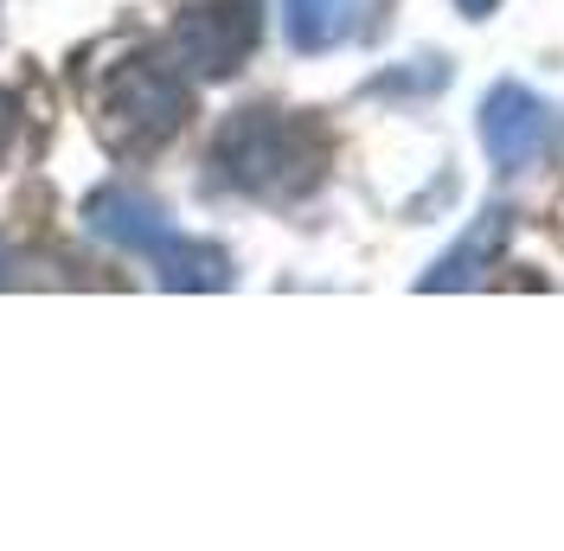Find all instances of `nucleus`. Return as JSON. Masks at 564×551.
<instances>
[{"label": "nucleus", "mask_w": 564, "mask_h": 551, "mask_svg": "<svg viewBox=\"0 0 564 551\" xmlns=\"http://www.w3.org/2000/svg\"><path fill=\"white\" fill-rule=\"evenodd\" d=\"M507 238H513V212L488 206L481 218H468V231L456 238V250H443V257H436V270L423 276L417 289L443 295V289H468V282H481V276H488V263L507 250Z\"/></svg>", "instance_id": "obj_6"}, {"label": "nucleus", "mask_w": 564, "mask_h": 551, "mask_svg": "<svg viewBox=\"0 0 564 551\" xmlns=\"http://www.w3.org/2000/svg\"><path fill=\"white\" fill-rule=\"evenodd\" d=\"M84 225L104 244L129 250V257H148L167 289H225L231 282V257L206 238H180L174 218L161 199H148L135 186H104L84 199Z\"/></svg>", "instance_id": "obj_2"}, {"label": "nucleus", "mask_w": 564, "mask_h": 551, "mask_svg": "<svg viewBox=\"0 0 564 551\" xmlns=\"http://www.w3.org/2000/svg\"><path fill=\"white\" fill-rule=\"evenodd\" d=\"M321 168H327V136L308 116H282V109H238L212 141L218 186L245 199H270V206L315 193Z\"/></svg>", "instance_id": "obj_1"}, {"label": "nucleus", "mask_w": 564, "mask_h": 551, "mask_svg": "<svg viewBox=\"0 0 564 551\" xmlns=\"http://www.w3.org/2000/svg\"><path fill=\"white\" fill-rule=\"evenodd\" d=\"M481 148L500 173L539 168L558 148V109L527 84H494L481 97Z\"/></svg>", "instance_id": "obj_5"}, {"label": "nucleus", "mask_w": 564, "mask_h": 551, "mask_svg": "<svg viewBox=\"0 0 564 551\" xmlns=\"http://www.w3.org/2000/svg\"><path fill=\"white\" fill-rule=\"evenodd\" d=\"M193 116V90L174 65L154 58H129L104 77L97 90V136L109 154H154L186 129Z\"/></svg>", "instance_id": "obj_3"}, {"label": "nucleus", "mask_w": 564, "mask_h": 551, "mask_svg": "<svg viewBox=\"0 0 564 551\" xmlns=\"http://www.w3.org/2000/svg\"><path fill=\"white\" fill-rule=\"evenodd\" d=\"M456 7H462V13H468V20H488V13H494V7H500V0H456Z\"/></svg>", "instance_id": "obj_9"}, {"label": "nucleus", "mask_w": 564, "mask_h": 551, "mask_svg": "<svg viewBox=\"0 0 564 551\" xmlns=\"http://www.w3.org/2000/svg\"><path fill=\"white\" fill-rule=\"evenodd\" d=\"M263 39V7L257 0H199L174 26V58L193 77H231Z\"/></svg>", "instance_id": "obj_4"}, {"label": "nucleus", "mask_w": 564, "mask_h": 551, "mask_svg": "<svg viewBox=\"0 0 564 551\" xmlns=\"http://www.w3.org/2000/svg\"><path fill=\"white\" fill-rule=\"evenodd\" d=\"M0 282H7V257H0Z\"/></svg>", "instance_id": "obj_10"}, {"label": "nucleus", "mask_w": 564, "mask_h": 551, "mask_svg": "<svg viewBox=\"0 0 564 551\" xmlns=\"http://www.w3.org/2000/svg\"><path fill=\"white\" fill-rule=\"evenodd\" d=\"M359 0H282V26H289V45L295 52H334L347 45L366 20Z\"/></svg>", "instance_id": "obj_7"}, {"label": "nucleus", "mask_w": 564, "mask_h": 551, "mask_svg": "<svg viewBox=\"0 0 564 551\" xmlns=\"http://www.w3.org/2000/svg\"><path fill=\"white\" fill-rule=\"evenodd\" d=\"M13 129H20V104L0 90V154H7V141H13Z\"/></svg>", "instance_id": "obj_8"}]
</instances>
